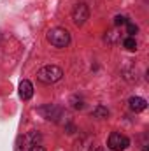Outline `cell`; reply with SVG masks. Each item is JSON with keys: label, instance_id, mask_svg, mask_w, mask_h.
<instances>
[{"label": "cell", "instance_id": "cell-10", "mask_svg": "<svg viewBox=\"0 0 149 151\" xmlns=\"http://www.w3.org/2000/svg\"><path fill=\"white\" fill-rule=\"evenodd\" d=\"M126 32H128L130 37H133V35L139 32V27H137L135 23H130V21H128V23H126Z\"/></svg>", "mask_w": 149, "mask_h": 151}, {"label": "cell", "instance_id": "cell-2", "mask_svg": "<svg viewBox=\"0 0 149 151\" xmlns=\"http://www.w3.org/2000/svg\"><path fill=\"white\" fill-rule=\"evenodd\" d=\"M63 77V70L56 65H46L37 72V79L44 84H53Z\"/></svg>", "mask_w": 149, "mask_h": 151}, {"label": "cell", "instance_id": "cell-7", "mask_svg": "<svg viewBox=\"0 0 149 151\" xmlns=\"http://www.w3.org/2000/svg\"><path fill=\"white\" fill-rule=\"evenodd\" d=\"M128 104H130V109L135 111V113H140V111H144V109L148 107V102H146L142 97H132V99L128 100Z\"/></svg>", "mask_w": 149, "mask_h": 151}, {"label": "cell", "instance_id": "cell-12", "mask_svg": "<svg viewBox=\"0 0 149 151\" xmlns=\"http://www.w3.org/2000/svg\"><path fill=\"white\" fill-rule=\"evenodd\" d=\"M27 151H44V146H40L39 142H34V144L28 146V150Z\"/></svg>", "mask_w": 149, "mask_h": 151}, {"label": "cell", "instance_id": "cell-11", "mask_svg": "<svg viewBox=\"0 0 149 151\" xmlns=\"http://www.w3.org/2000/svg\"><path fill=\"white\" fill-rule=\"evenodd\" d=\"M114 23H116L117 27H119V25H126V23H128V18H126V16H116V18H114Z\"/></svg>", "mask_w": 149, "mask_h": 151}, {"label": "cell", "instance_id": "cell-1", "mask_svg": "<svg viewBox=\"0 0 149 151\" xmlns=\"http://www.w3.org/2000/svg\"><path fill=\"white\" fill-rule=\"evenodd\" d=\"M47 42L54 47H67L70 44V34H69V30L60 28V27L51 28L47 32Z\"/></svg>", "mask_w": 149, "mask_h": 151}, {"label": "cell", "instance_id": "cell-8", "mask_svg": "<svg viewBox=\"0 0 149 151\" xmlns=\"http://www.w3.org/2000/svg\"><path fill=\"white\" fill-rule=\"evenodd\" d=\"M123 46H125L128 51H135V49H137V40H135V37H126L123 40Z\"/></svg>", "mask_w": 149, "mask_h": 151}, {"label": "cell", "instance_id": "cell-15", "mask_svg": "<svg viewBox=\"0 0 149 151\" xmlns=\"http://www.w3.org/2000/svg\"><path fill=\"white\" fill-rule=\"evenodd\" d=\"M95 151H105V150H102V148H97V150H95Z\"/></svg>", "mask_w": 149, "mask_h": 151}, {"label": "cell", "instance_id": "cell-14", "mask_svg": "<svg viewBox=\"0 0 149 151\" xmlns=\"http://www.w3.org/2000/svg\"><path fill=\"white\" fill-rule=\"evenodd\" d=\"M74 107H75V109H82V107H84L82 99H79V100H77V97H74Z\"/></svg>", "mask_w": 149, "mask_h": 151}, {"label": "cell", "instance_id": "cell-6", "mask_svg": "<svg viewBox=\"0 0 149 151\" xmlns=\"http://www.w3.org/2000/svg\"><path fill=\"white\" fill-rule=\"evenodd\" d=\"M32 95H34V86H32V83L27 81V79L21 81V83H19V97H21L23 100H30Z\"/></svg>", "mask_w": 149, "mask_h": 151}, {"label": "cell", "instance_id": "cell-5", "mask_svg": "<svg viewBox=\"0 0 149 151\" xmlns=\"http://www.w3.org/2000/svg\"><path fill=\"white\" fill-rule=\"evenodd\" d=\"M93 150V137L81 135L74 142V151H91Z\"/></svg>", "mask_w": 149, "mask_h": 151}, {"label": "cell", "instance_id": "cell-13", "mask_svg": "<svg viewBox=\"0 0 149 151\" xmlns=\"http://www.w3.org/2000/svg\"><path fill=\"white\" fill-rule=\"evenodd\" d=\"M117 37H119V35H117V34H116V32H109V34H107V40H109V42H111V44H114V42H116V40H117Z\"/></svg>", "mask_w": 149, "mask_h": 151}, {"label": "cell", "instance_id": "cell-9", "mask_svg": "<svg viewBox=\"0 0 149 151\" xmlns=\"http://www.w3.org/2000/svg\"><path fill=\"white\" fill-rule=\"evenodd\" d=\"M93 116H95V118H107V116H109V111H107L104 106H97V107L93 109Z\"/></svg>", "mask_w": 149, "mask_h": 151}, {"label": "cell", "instance_id": "cell-4", "mask_svg": "<svg viewBox=\"0 0 149 151\" xmlns=\"http://www.w3.org/2000/svg\"><path fill=\"white\" fill-rule=\"evenodd\" d=\"M90 18V7L81 2V4H75V7L72 9V19L77 27H82L86 23V19Z\"/></svg>", "mask_w": 149, "mask_h": 151}, {"label": "cell", "instance_id": "cell-3", "mask_svg": "<svg viewBox=\"0 0 149 151\" xmlns=\"http://www.w3.org/2000/svg\"><path fill=\"white\" fill-rule=\"evenodd\" d=\"M130 146V139L119 132H112L107 139V148L112 151H125Z\"/></svg>", "mask_w": 149, "mask_h": 151}]
</instances>
